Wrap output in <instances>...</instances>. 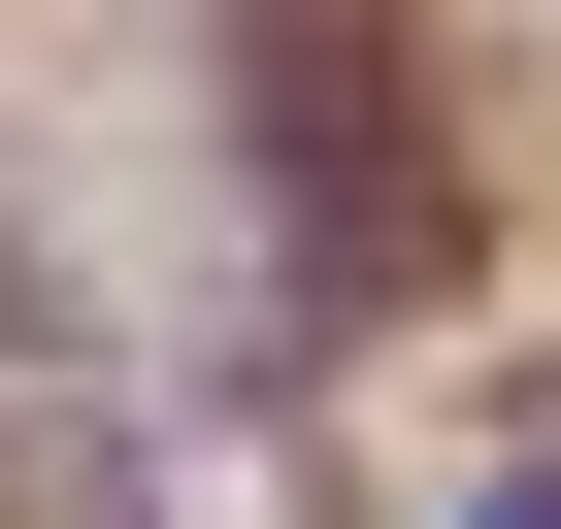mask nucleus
Wrapping results in <instances>:
<instances>
[{
	"label": "nucleus",
	"instance_id": "1",
	"mask_svg": "<svg viewBox=\"0 0 561 529\" xmlns=\"http://www.w3.org/2000/svg\"><path fill=\"white\" fill-rule=\"evenodd\" d=\"M0 529H34V463H0Z\"/></svg>",
	"mask_w": 561,
	"mask_h": 529
}]
</instances>
